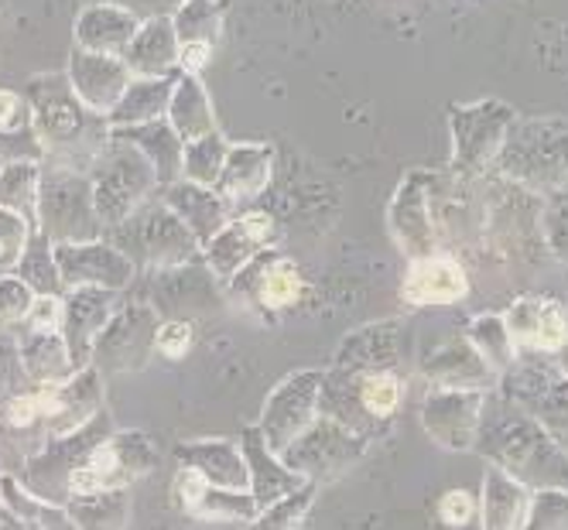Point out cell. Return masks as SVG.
<instances>
[{
	"label": "cell",
	"instance_id": "obj_1",
	"mask_svg": "<svg viewBox=\"0 0 568 530\" xmlns=\"http://www.w3.org/2000/svg\"><path fill=\"white\" fill-rule=\"evenodd\" d=\"M24 100L31 106V128L45 147L49 165L90 172L110 141V120L79 100L65 75H38Z\"/></svg>",
	"mask_w": 568,
	"mask_h": 530
},
{
	"label": "cell",
	"instance_id": "obj_2",
	"mask_svg": "<svg viewBox=\"0 0 568 530\" xmlns=\"http://www.w3.org/2000/svg\"><path fill=\"white\" fill-rule=\"evenodd\" d=\"M103 239L124 254L134 267L169 271L185 267L195 257V236L189 226L165 206V202H144L128 220L103 230Z\"/></svg>",
	"mask_w": 568,
	"mask_h": 530
},
{
	"label": "cell",
	"instance_id": "obj_3",
	"mask_svg": "<svg viewBox=\"0 0 568 530\" xmlns=\"http://www.w3.org/2000/svg\"><path fill=\"white\" fill-rule=\"evenodd\" d=\"M38 230L52 243L103 239V223L97 216V202H93V182L87 172L42 161V182H38Z\"/></svg>",
	"mask_w": 568,
	"mask_h": 530
},
{
	"label": "cell",
	"instance_id": "obj_4",
	"mask_svg": "<svg viewBox=\"0 0 568 530\" xmlns=\"http://www.w3.org/2000/svg\"><path fill=\"white\" fill-rule=\"evenodd\" d=\"M476 438H494L490 456L497 469L520 479L527 489L531 486L568 489V456L551 441V435L538 421L520 415V418L500 421L497 428H486V431L479 428Z\"/></svg>",
	"mask_w": 568,
	"mask_h": 530
},
{
	"label": "cell",
	"instance_id": "obj_5",
	"mask_svg": "<svg viewBox=\"0 0 568 530\" xmlns=\"http://www.w3.org/2000/svg\"><path fill=\"white\" fill-rule=\"evenodd\" d=\"M90 182H93V202L103 230L128 220L138 206H144L151 188L158 185V175L151 161L128 141L110 137L100 157L90 165Z\"/></svg>",
	"mask_w": 568,
	"mask_h": 530
},
{
	"label": "cell",
	"instance_id": "obj_6",
	"mask_svg": "<svg viewBox=\"0 0 568 530\" xmlns=\"http://www.w3.org/2000/svg\"><path fill=\"white\" fill-rule=\"evenodd\" d=\"M154 466V448L144 435H113L90 448L83 466L69 472L72 493H120L131 479L144 476Z\"/></svg>",
	"mask_w": 568,
	"mask_h": 530
},
{
	"label": "cell",
	"instance_id": "obj_7",
	"mask_svg": "<svg viewBox=\"0 0 568 530\" xmlns=\"http://www.w3.org/2000/svg\"><path fill=\"white\" fill-rule=\"evenodd\" d=\"M507 397L535 415L545 431H551V441L565 448L568 456V377L558 366H538V363H514L504 380Z\"/></svg>",
	"mask_w": 568,
	"mask_h": 530
},
{
	"label": "cell",
	"instance_id": "obj_8",
	"mask_svg": "<svg viewBox=\"0 0 568 530\" xmlns=\"http://www.w3.org/2000/svg\"><path fill=\"white\" fill-rule=\"evenodd\" d=\"M318 390H322V374L308 370V374H295L284 380L267 407H264V418H261V438L271 452L281 459L288 448L315 425L318 415Z\"/></svg>",
	"mask_w": 568,
	"mask_h": 530
},
{
	"label": "cell",
	"instance_id": "obj_9",
	"mask_svg": "<svg viewBox=\"0 0 568 530\" xmlns=\"http://www.w3.org/2000/svg\"><path fill=\"white\" fill-rule=\"evenodd\" d=\"M483 421V390L466 387H432L422 404V425L432 441L449 452H466L476 445Z\"/></svg>",
	"mask_w": 568,
	"mask_h": 530
},
{
	"label": "cell",
	"instance_id": "obj_10",
	"mask_svg": "<svg viewBox=\"0 0 568 530\" xmlns=\"http://www.w3.org/2000/svg\"><path fill=\"white\" fill-rule=\"evenodd\" d=\"M55 264L65 288H106L120 292L134 281V264L106 239L55 243Z\"/></svg>",
	"mask_w": 568,
	"mask_h": 530
},
{
	"label": "cell",
	"instance_id": "obj_11",
	"mask_svg": "<svg viewBox=\"0 0 568 530\" xmlns=\"http://www.w3.org/2000/svg\"><path fill=\"white\" fill-rule=\"evenodd\" d=\"M359 452H363L359 435L339 428L329 418H322L281 459H284V466H288L292 472H298L302 479L312 482L315 476H333L336 469L349 466Z\"/></svg>",
	"mask_w": 568,
	"mask_h": 530
},
{
	"label": "cell",
	"instance_id": "obj_12",
	"mask_svg": "<svg viewBox=\"0 0 568 530\" xmlns=\"http://www.w3.org/2000/svg\"><path fill=\"white\" fill-rule=\"evenodd\" d=\"M65 79H69V86H72V93L79 100H83L90 110H97V113L106 116L120 103V96L128 93L134 72L128 69V62L120 59V55L72 49Z\"/></svg>",
	"mask_w": 568,
	"mask_h": 530
},
{
	"label": "cell",
	"instance_id": "obj_13",
	"mask_svg": "<svg viewBox=\"0 0 568 530\" xmlns=\"http://www.w3.org/2000/svg\"><path fill=\"white\" fill-rule=\"evenodd\" d=\"M504 325L510 333L514 349H527V353H558L568 339V315L558 302L551 298H517L507 315Z\"/></svg>",
	"mask_w": 568,
	"mask_h": 530
},
{
	"label": "cell",
	"instance_id": "obj_14",
	"mask_svg": "<svg viewBox=\"0 0 568 530\" xmlns=\"http://www.w3.org/2000/svg\"><path fill=\"white\" fill-rule=\"evenodd\" d=\"M277 230L267 213H251L226 223L210 243H206V257L216 277H236L247 267L261 251H267L274 243Z\"/></svg>",
	"mask_w": 568,
	"mask_h": 530
},
{
	"label": "cell",
	"instance_id": "obj_15",
	"mask_svg": "<svg viewBox=\"0 0 568 530\" xmlns=\"http://www.w3.org/2000/svg\"><path fill=\"white\" fill-rule=\"evenodd\" d=\"M110 312L113 292L106 288H72V295L62 302V339L69 346L75 370H83V363L90 359V349L106 329Z\"/></svg>",
	"mask_w": 568,
	"mask_h": 530
},
{
	"label": "cell",
	"instance_id": "obj_16",
	"mask_svg": "<svg viewBox=\"0 0 568 530\" xmlns=\"http://www.w3.org/2000/svg\"><path fill=\"white\" fill-rule=\"evenodd\" d=\"M158 322L148 305H131L128 312H120L113 322H106V329L97 336L93 349L100 359H106L113 370H134L144 363L148 349L154 346Z\"/></svg>",
	"mask_w": 568,
	"mask_h": 530
},
{
	"label": "cell",
	"instance_id": "obj_17",
	"mask_svg": "<svg viewBox=\"0 0 568 530\" xmlns=\"http://www.w3.org/2000/svg\"><path fill=\"white\" fill-rule=\"evenodd\" d=\"M425 182H428L425 172H412L397 188L390 206V233L397 236L400 251H408L412 257H428L435 243V226L432 216L425 213V195H428Z\"/></svg>",
	"mask_w": 568,
	"mask_h": 530
},
{
	"label": "cell",
	"instance_id": "obj_18",
	"mask_svg": "<svg viewBox=\"0 0 568 530\" xmlns=\"http://www.w3.org/2000/svg\"><path fill=\"white\" fill-rule=\"evenodd\" d=\"M128 62V69L138 79H161V75H175L179 69V34L172 18L154 14L148 21H141L134 42L120 55Z\"/></svg>",
	"mask_w": 568,
	"mask_h": 530
},
{
	"label": "cell",
	"instance_id": "obj_19",
	"mask_svg": "<svg viewBox=\"0 0 568 530\" xmlns=\"http://www.w3.org/2000/svg\"><path fill=\"white\" fill-rule=\"evenodd\" d=\"M510 120V110L500 103H483L473 110H456V165L459 169H479L490 161L504 137V124Z\"/></svg>",
	"mask_w": 568,
	"mask_h": 530
},
{
	"label": "cell",
	"instance_id": "obj_20",
	"mask_svg": "<svg viewBox=\"0 0 568 530\" xmlns=\"http://www.w3.org/2000/svg\"><path fill=\"white\" fill-rule=\"evenodd\" d=\"M469 295L466 271L449 257H415L408 277H404V298L412 305H453Z\"/></svg>",
	"mask_w": 568,
	"mask_h": 530
},
{
	"label": "cell",
	"instance_id": "obj_21",
	"mask_svg": "<svg viewBox=\"0 0 568 530\" xmlns=\"http://www.w3.org/2000/svg\"><path fill=\"white\" fill-rule=\"evenodd\" d=\"M141 28V18L113 8V4H90L75 18V49L103 52V55H124V49L134 42Z\"/></svg>",
	"mask_w": 568,
	"mask_h": 530
},
{
	"label": "cell",
	"instance_id": "obj_22",
	"mask_svg": "<svg viewBox=\"0 0 568 530\" xmlns=\"http://www.w3.org/2000/svg\"><path fill=\"white\" fill-rule=\"evenodd\" d=\"M243 459H247V472H251V497L257 503V510L292 497L295 489H302L308 479H302L298 472H292L284 462H274L277 456L271 452V448L264 445L261 431H247L243 435Z\"/></svg>",
	"mask_w": 568,
	"mask_h": 530
},
{
	"label": "cell",
	"instance_id": "obj_23",
	"mask_svg": "<svg viewBox=\"0 0 568 530\" xmlns=\"http://www.w3.org/2000/svg\"><path fill=\"white\" fill-rule=\"evenodd\" d=\"M271 169L274 151L267 144H233L226 151L223 172L213 192L223 202H247L257 192H264V185L271 182Z\"/></svg>",
	"mask_w": 568,
	"mask_h": 530
},
{
	"label": "cell",
	"instance_id": "obj_24",
	"mask_svg": "<svg viewBox=\"0 0 568 530\" xmlns=\"http://www.w3.org/2000/svg\"><path fill=\"white\" fill-rule=\"evenodd\" d=\"M110 137L134 144L158 175V185L169 188L182 179V151L185 141L172 131L169 120H151V124H138V128H113Z\"/></svg>",
	"mask_w": 568,
	"mask_h": 530
},
{
	"label": "cell",
	"instance_id": "obj_25",
	"mask_svg": "<svg viewBox=\"0 0 568 530\" xmlns=\"http://www.w3.org/2000/svg\"><path fill=\"white\" fill-rule=\"evenodd\" d=\"M161 202L189 226V233L195 236V243H206L226 226V202L213 192V188H202V185H192V182H175L165 188Z\"/></svg>",
	"mask_w": 568,
	"mask_h": 530
},
{
	"label": "cell",
	"instance_id": "obj_26",
	"mask_svg": "<svg viewBox=\"0 0 568 530\" xmlns=\"http://www.w3.org/2000/svg\"><path fill=\"white\" fill-rule=\"evenodd\" d=\"M425 377L435 387H466V390H483L486 384H494L497 374L483 363V356L469 346V339L445 343L435 356L422 363Z\"/></svg>",
	"mask_w": 568,
	"mask_h": 530
},
{
	"label": "cell",
	"instance_id": "obj_27",
	"mask_svg": "<svg viewBox=\"0 0 568 530\" xmlns=\"http://www.w3.org/2000/svg\"><path fill=\"white\" fill-rule=\"evenodd\" d=\"M179 456H182V466L202 472L210 479V486L247 493V486H251L247 459H243V452L230 441H192L179 448Z\"/></svg>",
	"mask_w": 568,
	"mask_h": 530
},
{
	"label": "cell",
	"instance_id": "obj_28",
	"mask_svg": "<svg viewBox=\"0 0 568 530\" xmlns=\"http://www.w3.org/2000/svg\"><path fill=\"white\" fill-rule=\"evenodd\" d=\"M531 510V489L504 469H490L483 479V530H524Z\"/></svg>",
	"mask_w": 568,
	"mask_h": 530
},
{
	"label": "cell",
	"instance_id": "obj_29",
	"mask_svg": "<svg viewBox=\"0 0 568 530\" xmlns=\"http://www.w3.org/2000/svg\"><path fill=\"white\" fill-rule=\"evenodd\" d=\"M179 75H161V79H131L128 93L120 96V103L106 113L110 131L113 128H138V124H151V120H165L169 113V100L175 90Z\"/></svg>",
	"mask_w": 568,
	"mask_h": 530
},
{
	"label": "cell",
	"instance_id": "obj_30",
	"mask_svg": "<svg viewBox=\"0 0 568 530\" xmlns=\"http://www.w3.org/2000/svg\"><path fill=\"white\" fill-rule=\"evenodd\" d=\"M165 120L172 124V131L189 144V141H199L216 131V113L210 106V96L202 90V83L189 72H179L175 79V90H172V100H169V113Z\"/></svg>",
	"mask_w": 568,
	"mask_h": 530
},
{
	"label": "cell",
	"instance_id": "obj_31",
	"mask_svg": "<svg viewBox=\"0 0 568 530\" xmlns=\"http://www.w3.org/2000/svg\"><path fill=\"white\" fill-rule=\"evenodd\" d=\"M38 182H42L38 161H4L0 165V210L18 213L38 226Z\"/></svg>",
	"mask_w": 568,
	"mask_h": 530
},
{
	"label": "cell",
	"instance_id": "obj_32",
	"mask_svg": "<svg viewBox=\"0 0 568 530\" xmlns=\"http://www.w3.org/2000/svg\"><path fill=\"white\" fill-rule=\"evenodd\" d=\"M31 333V329H28ZM24 366L34 380L42 384H62L75 366H72V356H69V346L62 339V333L49 336V333H31L24 343Z\"/></svg>",
	"mask_w": 568,
	"mask_h": 530
},
{
	"label": "cell",
	"instance_id": "obj_33",
	"mask_svg": "<svg viewBox=\"0 0 568 530\" xmlns=\"http://www.w3.org/2000/svg\"><path fill=\"white\" fill-rule=\"evenodd\" d=\"M14 274L34 295H55L62 288L59 264H55V243L42 230H34L28 236V247H24L21 261L14 264Z\"/></svg>",
	"mask_w": 568,
	"mask_h": 530
},
{
	"label": "cell",
	"instance_id": "obj_34",
	"mask_svg": "<svg viewBox=\"0 0 568 530\" xmlns=\"http://www.w3.org/2000/svg\"><path fill=\"white\" fill-rule=\"evenodd\" d=\"M469 346L483 356V363L490 366L494 374H507L517 363V349L510 343V333L504 325V315H479L466 329Z\"/></svg>",
	"mask_w": 568,
	"mask_h": 530
},
{
	"label": "cell",
	"instance_id": "obj_35",
	"mask_svg": "<svg viewBox=\"0 0 568 530\" xmlns=\"http://www.w3.org/2000/svg\"><path fill=\"white\" fill-rule=\"evenodd\" d=\"M230 144L220 137V131L189 141L182 151V182L202 185V188H216L220 172H223V161H226Z\"/></svg>",
	"mask_w": 568,
	"mask_h": 530
},
{
	"label": "cell",
	"instance_id": "obj_36",
	"mask_svg": "<svg viewBox=\"0 0 568 530\" xmlns=\"http://www.w3.org/2000/svg\"><path fill=\"white\" fill-rule=\"evenodd\" d=\"M175 34H179V45L185 42H206L216 49L220 42V31H223V8L216 0H185L179 8V14L172 18Z\"/></svg>",
	"mask_w": 568,
	"mask_h": 530
},
{
	"label": "cell",
	"instance_id": "obj_37",
	"mask_svg": "<svg viewBox=\"0 0 568 530\" xmlns=\"http://www.w3.org/2000/svg\"><path fill=\"white\" fill-rule=\"evenodd\" d=\"M356 397H359V411L367 415L371 425L387 421L400 404V380L390 370L356 374Z\"/></svg>",
	"mask_w": 568,
	"mask_h": 530
},
{
	"label": "cell",
	"instance_id": "obj_38",
	"mask_svg": "<svg viewBox=\"0 0 568 530\" xmlns=\"http://www.w3.org/2000/svg\"><path fill=\"white\" fill-rule=\"evenodd\" d=\"M302 295V274L292 261H274L261 271L257 298L264 308H288Z\"/></svg>",
	"mask_w": 568,
	"mask_h": 530
},
{
	"label": "cell",
	"instance_id": "obj_39",
	"mask_svg": "<svg viewBox=\"0 0 568 530\" xmlns=\"http://www.w3.org/2000/svg\"><path fill=\"white\" fill-rule=\"evenodd\" d=\"M312 497H315V489H312V482H305V489H295L292 497H284V500L257 510L254 530H298Z\"/></svg>",
	"mask_w": 568,
	"mask_h": 530
},
{
	"label": "cell",
	"instance_id": "obj_40",
	"mask_svg": "<svg viewBox=\"0 0 568 530\" xmlns=\"http://www.w3.org/2000/svg\"><path fill=\"white\" fill-rule=\"evenodd\" d=\"M524 530H568V489L548 486L531 497Z\"/></svg>",
	"mask_w": 568,
	"mask_h": 530
},
{
	"label": "cell",
	"instance_id": "obj_41",
	"mask_svg": "<svg viewBox=\"0 0 568 530\" xmlns=\"http://www.w3.org/2000/svg\"><path fill=\"white\" fill-rule=\"evenodd\" d=\"M38 226H31L24 216L0 210V271H14V264L21 261L24 247H28V236Z\"/></svg>",
	"mask_w": 568,
	"mask_h": 530
},
{
	"label": "cell",
	"instance_id": "obj_42",
	"mask_svg": "<svg viewBox=\"0 0 568 530\" xmlns=\"http://www.w3.org/2000/svg\"><path fill=\"white\" fill-rule=\"evenodd\" d=\"M31 302H34V292L18 274L0 277V329L24 322L28 312H31Z\"/></svg>",
	"mask_w": 568,
	"mask_h": 530
},
{
	"label": "cell",
	"instance_id": "obj_43",
	"mask_svg": "<svg viewBox=\"0 0 568 530\" xmlns=\"http://www.w3.org/2000/svg\"><path fill=\"white\" fill-rule=\"evenodd\" d=\"M0 161H45V147L38 141L34 128L14 131V134H0Z\"/></svg>",
	"mask_w": 568,
	"mask_h": 530
},
{
	"label": "cell",
	"instance_id": "obj_44",
	"mask_svg": "<svg viewBox=\"0 0 568 530\" xmlns=\"http://www.w3.org/2000/svg\"><path fill=\"white\" fill-rule=\"evenodd\" d=\"M24 322H28L31 333H49V336L62 333V302H59V295H34L31 312H28Z\"/></svg>",
	"mask_w": 568,
	"mask_h": 530
},
{
	"label": "cell",
	"instance_id": "obj_45",
	"mask_svg": "<svg viewBox=\"0 0 568 530\" xmlns=\"http://www.w3.org/2000/svg\"><path fill=\"white\" fill-rule=\"evenodd\" d=\"M31 128V106L21 93L0 90V134H14Z\"/></svg>",
	"mask_w": 568,
	"mask_h": 530
},
{
	"label": "cell",
	"instance_id": "obj_46",
	"mask_svg": "<svg viewBox=\"0 0 568 530\" xmlns=\"http://www.w3.org/2000/svg\"><path fill=\"white\" fill-rule=\"evenodd\" d=\"M154 346H158L161 353H165V356H172V359L185 356V353H189V346H192V325H189L185 318H175V322L158 325Z\"/></svg>",
	"mask_w": 568,
	"mask_h": 530
},
{
	"label": "cell",
	"instance_id": "obj_47",
	"mask_svg": "<svg viewBox=\"0 0 568 530\" xmlns=\"http://www.w3.org/2000/svg\"><path fill=\"white\" fill-rule=\"evenodd\" d=\"M438 517L449 523V527H466L476 517V500L466 489H449L442 500H438Z\"/></svg>",
	"mask_w": 568,
	"mask_h": 530
},
{
	"label": "cell",
	"instance_id": "obj_48",
	"mask_svg": "<svg viewBox=\"0 0 568 530\" xmlns=\"http://www.w3.org/2000/svg\"><path fill=\"white\" fill-rule=\"evenodd\" d=\"M4 415H8V425L28 428L38 415H42V397H38V394H18V397L8 400Z\"/></svg>",
	"mask_w": 568,
	"mask_h": 530
},
{
	"label": "cell",
	"instance_id": "obj_49",
	"mask_svg": "<svg viewBox=\"0 0 568 530\" xmlns=\"http://www.w3.org/2000/svg\"><path fill=\"white\" fill-rule=\"evenodd\" d=\"M210 55H213V45H206V42H185V45H179V72L199 75V69L210 62Z\"/></svg>",
	"mask_w": 568,
	"mask_h": 530
},
{
	"label": "cell",
	"instance_id": "obj_50",
	"mask_svg": "<svg viewBox=\"0 0 568 530\" xmlns=\"http://www.w3.org/2000/svg\"><path fill=\"white\" fill-rule=\"evenodd\" d=\"M93 4H113V8H124V11L138 14L141 21H148V18H154L151 11H158L161 0H93Z\"/></svg>",
	"mask_w": 568,
	"mask_h": 530
},
{
	"label": "cell",
	"instance_id": "obj_51",
	"mask_svg": "<svg viewBox=\"0 0 568 530\" xmlns=\"http://www.w3.org/2000/svg\"><path fill=\"white\" fill-rule=\"evenodd\" d=\"M555 356H558V370H561V374L568 377V339H565V346H561V349H558Z\"/></svg>",
	"mask_w": 568,
	"mask_h": 530
}]
</instances>
